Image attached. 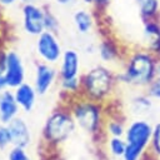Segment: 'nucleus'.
Instances as JSON below:
<instances>
[{
  "instance_id": "24",
  "label": "nucleus",
  "mask_w": 160,
  "mask_h": 160,
  "mask_svg": "<svg viewBox=\"0 0 160 160\" xmlns=\"http://www.w3.org/2000/svg\"><path fill=\"white\" fill-rule=\"evenodd\" d=\"M10 144H12L10 130L6 124H1L0 125V149H5Z\"/></svg>"
},
{
  "instance_id": "7",
  "label": "nucleus",
  "mask_w": 160,
  "mask_h": 160,
  "mask_svg": "<svg viewBox=\"0 0 160 160\" xmlns=\"http://www.w3.org/2000/svg\"><path fill=\"white\" fill-rule=\"evenodd\" d=\"M152 129L154 125H151L148 120L135 119L126 126L124 138L128 144H132L148 150L152 135Z\"/></svg>"
},
{
  "instance_id": "12",
  "label": "nucleus",
  "mask_w": 160,
  "mask_h": 160,
  "mask_svg": "<svg viewBox=\"0 0 160 160\" xmlns=\"http://www.w3.org/2000/svg\"><path fill=\"white\" fill-rule=\"evenodd\" d=\"M10 134H11V141L14 146H20V148H26L30 141H31V134L28 124L25 122L24 119L21 118H15L12 119L9 124H6Z\"/></svg>"
},
{
  "instance_id": "10",
  "label": "nucleus",
  "mask_w": 160,
  "mask_h": 160,
  "mask_svg": "<svg viewBox=\"0 0 160 160\" xmlns=\"http://www.w3.org/2000/svg\"><path fill=\"white\" fill-rule=\"evenodd\" d=\"M142 48L160 60V19L142 21Z\"/></svg>"
},
{
  "instance_id": "18",
  "label": "nucleus",
  "mask_w": 160,
  "mask_h": 160,
  "mask_svg": "<svg viewBox=\"0 0 160 160\" xmlns=\"http://www.w3.org/2000/svg\"><path fill=\"white\" fill-rule=\"evenodd\" d=\"M151 108H152V99L145 91L142 94H139L131 98L129 104V109L131 114L135 116H142L149 114Z\"/></svg>"
},
{
  "instance_id": "3",
  "label": "nucleus",
  "mask_w": 160,
  "mask_h": 160,
  "mask_svg": "<svg viewBox=\"0 0 160 160\" xmlns=\"http://www.w3.org/2000/svg\"><path fill=\"white\" fill-rule=\"evenodd\" d=\"M75 122L88 134H96L101 129L102 104L82 98L76 101L71 109Z\"/></svg>"
},
{
  "instance_id": "30",
  "label": "nucleus",
  "mask_w": 160,
  "mask_h": 160,
  "mask_svg": "<svg viewBox=\"0 0 160 160\" xmlns=\"http://www.w3.org/2000/svg\"><path fill=\"white\" fill-rule=\"evenodd\" d=\"M84 5L86 6H90V8H94L95 6V0H80Z\"/></svg>"
},
{
  "instance_id": "19",
  "label": "nucleus",
  "mask_w": 160,
  "mask_h": 160,
  "mask_svg": "<svg viewBox=\"0 0 160 160\" xmlns=\"http://www.w3.org/2000/svg\"><path fill=\"white\" fill-rule=\"evenodd\" d=\"M108 149L109 152L115 158H122L125 149H126V140L125 138L120 136H110L108 140Z\"/></svg>"
},
{
  "instance_id": "6",
  "label": "nucleus",
  "mask_w": 160,
  "mask_h": 160,
  "mask_svg": "<svg viewBox=\"0 0 160 160\" xmlns=\"http://www.w3.org/2000/svg\"><path fill=\"white\" fill-rule=\"evenodd\" d=\"M21 24L24 31L30 36H39L45 31V8L36 2H28L21 5Z\"/></svg>"
},
{
  "instance_id": "21",
  "label": "nucleus",
  "mask_w": 160,
  "mask_h": 160,
  "mask_svg": "<svg viewBox=\"0 0 160 160\" xmlns=\"http://www.w3.org/2000/svg\"><path fill=\"white\" fill-rule=\"evenodd\" d=\"M44 25H45V31H51V32H55V34H58V31L60 29V21L58 19V16L50 9H46V8H45Z\"/></svg>"
},
{
  "instance_id": "32",
  "label": "nucleus",
  "mask_w": 160,
  "mask_h": 160,
  "mask_svg": "<svg viewBox=\"0 0 160 160\" xmlns=\"http://www.w3.org/2000/svg\"><path fill=\"white\" fill-rule=\"evenodd\" d=\"M156 75L160 76V60L158 61V66H156Z\"/></svg>"
},
{
  "instance_id": "25",
  "label": "nucleus",
  "mask_w": 160,
  "mask_h": 160,
  "mask_svg": "<svg viewBox=\"0 0 160 160\" xmlns=\"http://www.w3.org/2000/svg\"><path fill=\"white\" fill-rule=\"evenodd\" d=\"M9 160H31L24 148L14 146L9 152Z\"/></svg>"
},
{
  "instance_id": "27",
  "label": "nucleus",
  "mask_w": 160,
  "mask_h": 160,
  "mask_svg": "<svg viewBox=\"0 0 160 160\" xmlns=\"http://www.w3.org/2000/svg\"><path fill=\"white\" fill-rule=\"evenodd\" d=\"M110 2H111V0H95V6L94 8L98 9V10H104L110 5Z\"/></svg>"
},
{
  "instance_id": "11",
  "label": "nucleus",
  "mask_w": 160,
  "mask_h": 160,
  "mask_svg": "<svg viewBox=\"0 0 160 160\" xmlns=\"http://www.w3.org/2000/svg\"><path fill=\"white\" fill-rule=\"evenodd\" d=\"M60 68H59V78L60 80H68L74 78H80L81 74V61L80 55L74 49H66L62 52L60 59Z\"/></svg>"
},
{
  "instance_id": "17",
  "label": "nucleus",
  "mask_w": 160,
  "mask_h": 160,
  "mask_svg": "<svg viewBox=\"0 0 160 160\" xmlns=\"http://www.w3.org/2000/svg\"><path fill=\"white\" fill-rule=\"evenodd\" d=\"M142 21L160 19V0H135Z\"/></svg>"
},
{
  "instance_id": "4",
  "label": "nucleus",
  "mask_w": 160,
  "mask_h": 160,
  "mask_svg": "<svg viewBox=\"0 0 160 160\" xmlns=\"http://www.w3.org/2000/svg\"><path fill=\"white\" fill-rule=\"evenodd\" d=\"M75 119L72 115L56 111L49 116L44 126V135L45 139L51 144H60L64 142L75 130Z\"/></svg>"
},
{
  "instance_id": "5",
  "label": "nucleus",
  "mask_w": 160,
  "mask_h": 160,
  "mask_svg": "<svg viewBox=\"0 0 160 160\" xmlns=\"http://www.w3.org/2000/svg\"><path fill=\"white\" fill-rule=\"evenodd\" d=\"M35 50L38 56L48 64L55 65L60 61L62 56V48L58 39V35L51 31H44L36 36Z\"/></svg>"
},
{
  "instance_id": "14",
  "label": "nucleus",
  "mask_w": 160,
  "mask_h": 160,
  "mask_svg": "<svg viewBox=\"0 0 160 160\" xmlns=\"http://www.w3.org/2000/svg\"><path fill=\"white\" fill-rule=\"evenodd\" d=\"M36 95H38V92H36L34 85L28 84V82H22L21 85H19L14 89L15 100L19 104L20 109H22L25 112H29L32 110V108L35 105Z\"/></svg>"
},
{
  "instance_id": "31",
  "label": "nucleus",
  "mask_w": 160,
  "mask_h": 160,
  "mask_svg": "<svg viewBox=\"0 0 160 160\" xmlns=\"http://www.w3.org/2000/svg\"><path fill=\"white\" fill-rule=\"evenodd\" d=\"M19 2H21V5L22 4H28V2H35V0H18Z\"/></svg>"
},
{
  "instance_id": "2",
  "label": "nucleus",
  "mask_w": 160,
  "mask_h": 160,
  "mask_svg": "<svg viewBox=\"0 0 160 160\" xmlns=\"http://www.w3.org/2000/svg\"><path fill=\"white\" fill-rule=\"evenodd\" d=\"M118 79L116 72L105 65H95L81 75V94L84 98L104 102L110 98Z\"/></svg>"
},
{
  "instance_id": "8",
  "label": "nucleus",
  "mask_w": 160,
  "mask_h": 160,
  "mask_svg": "<svg viewBox=\"0 0 160 160\" xmlns=\"http://www.w3.org/2000/svg\"><path fill=\"white\" fill-rule=\"evenodd\" d=\"M5 79L8 88L15 89L16 86L25 82V66L21 56L14 51L9 50L5 55Z\"/></svg>"
},
{
  "instance_id": "23",
  "label": "nucleus",
  "mask_w": 160,
  "mask_h": 160,
  "mask_svg": "<svg viewBox=\"0 0 160 160\" xmlns=\"http://www.w3.org/2000/svg\"><path fill=\"white\" fill-rule=\"evenodd\" d=\"M145 92L152 100H160V76H155V79L145 88Z\"/></svg>"
},
{
  "instance_id": "16",
  "label": "nucleus",
  "mask_w": 160,
  "mask_h": 160,
  "mask_svg": "<svg viewBox=\"0 0 160 160\" xmlns=\"http://www.w3.org/2000/svg\"><path fill=\"white\" fill-rule=\"evenodd\" d=\"M98 54L102 62H112L120 58V48L112 39H102L98 45Z\"/></svg>"
},
{
  "instance_id": "15",
  "label": "nucleus",
  "mask_w": 160,
  "mask_h": 160,
  "mask_svg": "<svg viewBox=\"0 0 160 160\" xmlns=\"http://www.w3.org/2000/svg\"><path fill=\"white\" fill-rule=\"evenodd\" d=\"M72 24L75 26V30L80 35H88L91 32L94 25H95V18L90 9L86 8H79L72 12Z\"/></svg>"
},
{
  "instance_id": "28",
  "label": "nucleus",
  "mask_w": 160,
  "mask_h": 160,
  "mask_svg": "<svg viewBox=\"0 0 160 160\" xmlns=\"http://www.w3.org/2000/svg\"><path fill=\"white\" fill-rule=\"evenodd\" d=\"M9 89L8 88V84H6V79H5V74L4 72H0V92Z\"/></svg>"
},
{
  "instance_id": "26",
  "label": "nucleus",
  "mask_w": 160,
  "mask_h": 160,
  "mask_svg": "<svg viewBox=\"0 0 160 160\" xmlns=\"http://www.w3.org/2000/svg\"><path fill=\"white\" fill-rule=\"evenodd\" d=\"M54 1L56 5L61 8H72L79 2V0H54Z\"/></svg>"
},
{
  "instance_id": "20",
  "label": "nucleus",
  "mask_w": 160,
  "mask_h": 160,
  "mask_svg": "<svg viewBox=\"0 0 160 160\" xmlns=\"http://www.w3.org/2000/svg\"><path fill=\"white\" fill-rule=\"evenodd\" d=\"M148 150L155 158L160 159V121L154 125L152 135H151V140H150V145Z\"/></svg>"
},
{
  "instance_id": "13",
  "label": "nucleus",
  "mask_w": 160,
  "mask_h": 160,
  "mask_svg": "<svg viewBox=\"0 0 160 160\" xmlns=\"http://www.w3.org/2000/svg\"><path fill=\"white\" fill-rule=\"evenodd\" d=\"M19 104L15 100L14 91L4 90L0 92V121L1 124H9L12 119L18 116Z\"/></svg>"
},
{
  "instance_id": "29",
  "label": "nucleus",
  "mask_w": 160,
  "mask_h": 160,
  "mask_svg": "<svg viewBox=\"0 0 160 160\" xmlns=\"http://www.w3.org/2000/svg\"><path fill=\"white\" fill-rule=\"evenodd\" d=\"M19 2L18 0H0V8H9Z\"/></svg>"
},
{
  "instance_id": "9",
  "label": "nucleus",
  "mask_w": 160,
  "mask_h": 160,
  "mask_svg": "<svg viewBox=\"0 0 160 160\" xmlns=\"http://www.w3.org/2000/svg\"><path fill=\"white\" fill-rule=\"evenodd\" d=\"M59 72L54 68V65L48 62H39L35 66V76H34V88L39 95L46 94L51 86L54 85Z\"/></svg>"
},
{
  "instance_id": "1",
  "label": "nucleus",
  "mask_w": 160,
  "mask_h": 160,
  "mask_svg": "<svg viewBox=\"0 0 160 160\" xmlns=\"http://www.w3.org/2000/svg\"><path fill=\"white\" fill-rule=\"evenodd\" d=\"M159 59L144 48L129 52L124 68L116 72L119 84L145 89L156 76Z\"/></svg>"
},
{
  "instance_id": "22",
  "label": "nucleus",
  "mask_w": 160,
  "mask_h": 160,
  "mask_svg": "<svg viewBox=\"0 0 160 160\" xmlns=\"http://www.w3.org/2000/svg\"><path fill=\"white\" fill-rule=\"evenodd\" d=\"M125 125L121 120L119 119H111L110 121H108L106 124V131L110 136H120V138H124L125 135Z\"/></svg>"
}]
</instances>
